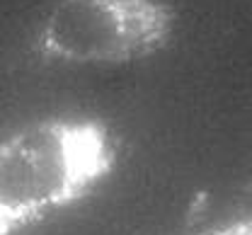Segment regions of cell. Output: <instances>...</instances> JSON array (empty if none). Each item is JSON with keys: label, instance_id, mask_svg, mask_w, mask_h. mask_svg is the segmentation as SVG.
<instances>
[{"label": "cell", "instance_id": "obj_1", "mask_svg": "<svg viewBox=\"0 0 252 235\" xmlns=\"http://www.w3.org/2000/svg\"><path fill=\"white\" fill-rule=\"evenodd\" d=\"M112 165L114 143L99 121L44 119L0 138V235L80 202Z\"/></svg>", "mask_w": 252, "mask_h": 235}, {"label": "cell", "instance_id": "obj_2", "mask_svg": "<svg viewBox=\"0 0 252 235\" xmlns=\"http://www.w3.org/2000/svg\"><path fill=\"white\" fill-rule=\"evenodd\" d=\"M175 29L162 0H56L39 32L46 56L117 66L160 51Z\"/></svg>", "mask_w": 252, "mask_h": 235}, {"label": "cell", "instance_id": "obj_3", "mask_svg": "<svg viewBox=\"0 0 252 235\" xmlns=\"http://www.w3.org/2000/svg\"><path fill=\"white\" fill-rule=\"evenodd\" d=\"M196 235H252V218H238V221H230V223H223V226H216V228L201 231Z\"/></svg>", "mask_w": 252, "mask_h": 235}]
</instances>
